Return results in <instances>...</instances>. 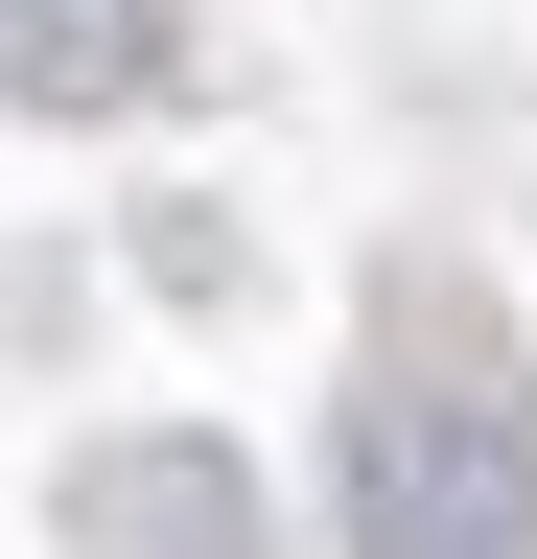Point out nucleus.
Here are the masks:
<instances>
[{"instance_id":"obj_1","label":"nucleus","mask_w":537,"mask_h":559,"mask_svg":"<svg viewBox=\"0 0 537 559\" xmlns=\"http://www.w3.org/2000/svg\"><path fill=\"white\" fill-rule=\"evenodd\" d=\"M0 94H47V117L164 94V0H0Z\"/></svg>"}]
</instances>
